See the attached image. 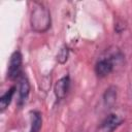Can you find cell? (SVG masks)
I'll list each match as a JSON object with an SVG mask.
<instances>
[{"label":"cell","instance_id":"obj_1","mask_svg":"<svg viewBox=\"0 0 132 132\" xmlns=\"http://www.w3.org/2000/svg\"><path fill=\"white\" fill-rule=\"evenodd\" d=\"M52 19L48 8L39 2H35L30 15V25L34 32L44 33L51 27Z\"/></svg>","mask_w":132,"mask_h":132},{"label":"cell","instance_id":"obj_2","mask_svg":"<svg viewBox=\"0 0 132 132\" xmlns=\"http://www.w3.org/2000/svg\"><path fill=\"white\" fill-rule=\"evenodd\" d=\"M123 58H124V56L120 51H116V52L111 53L109 56L101 58L100 60L97 61V63L95 64V67H94L96 75L100 78H103V77L109 75L113 71L116 64L119 61L123 60Z\"/></svg>","mask_w":132,"mask_h":132},{"label":"cell","instance_id":"obj_3","mask_svg":"<svg viewBox=\"0 0 132 132\" xmlns=\"http://www.w3.org/2000/svg\"><path fill=\"white\" fill-rule=\"evenodd\" d=\"M23 66V56L20 51H15L11 54L9 59V64L7 68V77L10 80H18L22 74Z\"/></svg>","mask_w":132,"mask_h":132},{"label":"cell","instance_id":"obj_4","mask_svg":"<svg viewBox=\"0 0 132 132\" xmlns=\"http://www.w3.org/2000/svg\"><path fill=\"white\" fill-rule=\"evenodd\" d=\"M123 119L116 114V113H109L98 126L96 132H113L119 126L122 125Z\"/></svg>","mask_w":132,"mask_h":132},{"label":"cell","instance_id":"obj_5","mask_svg":"<svg viewBox=\"0 0 132 132\" xmlns=\"http://www.w3.org/2000/svg\"><path fill=\"white\" fill-rule=\"evenodd\" d=\"M70 84H71V80L69 75H65L56 81L54 87V93L58 100H62L67 96L70 90Z\"/></svg>","mask_w":132,"mask_h":132},{"label":"cell","instance_id":"obj_6","mask_svg":"<svg viewBox=\"0 0 132 132\" xmlns=\"http://www.w3.org/2000/svg\"><path fill=\"white\" fill-rule=\"evenodd\" d=\"M18 91H19V97H18V105L23 106L29 96L30 93V84L28 77L23 73L22 76L18 79Z\"/></svg>","mask_w":132,"mask_h":132},{"label":"cell","instance_id":"obj_7","mask_svg":"<svg viewBox=\"0 0 132 132\" xmlns=\"http://www.w3.org/2000/svg\"><path fill=\"white\" fill-rule=\"evenodd\" d=\"M117 97H118V91H117V87L114 86H109L103 93V103L106 107L111 108L117 101Z\"/></svg>","mask_w":132,"mask_h":132},{"label":"cell","instance_id":"obj_8","mask_svg":"<svg viewBox=\"0 0 132 132\" xmlns=\"http://www.w3.org/2000/svg\"><path fill=\"white\" fill-rule=\"evenodd\" d=\"M16 91V88L14 86H12L11 88H9L1 97H0V111L3 112L7 107L8 105L10 104L12 98H13V95Z\"/></svg>","mask_w":132,"mask_h":132},{"label":"cell","instance_id":"obj_9","mask_svg":"<svg viewBox=\"0 0 132 132\" xmlns=\"http://www.w3.org/2000/svg\"><path fill=\"white\" fill-rule=\"evenodd\" d=\"M31 114V127L29 132H39L42 127V116L38 110H33L30 112Z\"/></svg>","mask_w":132,"mask_h":132},{"label":"cell","instance_id":"obj_10","mask_svg":"<svg viewBox=\"0 0 132 132\" xmlns=\"http://www.w3.org/2000/svg\"><path fill=\"white\" fill-rule=\"evenodd\" d=\"M68 58H69V47L66 44H64L59 50V52H58V54L56 56V60H57V62L59 64L63 65V64H65L67 62Z\"/></svg>","mask_w":132,"mask_h":132},{"label":"cell","instance_id":"obj_11","mask_svg":"<svg viewBox=\"0 0 132 132\" xmlns=\"http://www.w3.org/2000/svg\"><path fill=\"white\" fill-rule=\"evenodd\" d=\"M76 132H82V131H76Z\"/></svg>","mask_w":132,"mask_h":132}]
</instances>
